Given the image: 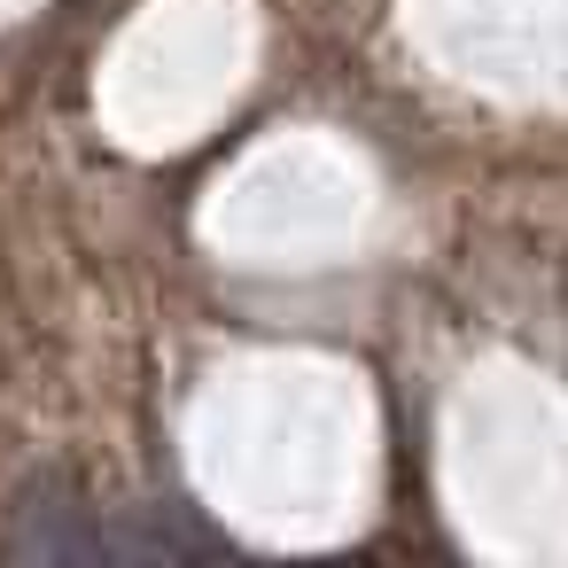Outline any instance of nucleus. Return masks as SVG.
Masks as SVG:
<instances>
[{"label":"nucleus","instance_id":"1","mask_svg":"<svg viewBox=\"0 0 568 568\" xmlns=\"http://www.w3.org/2000/svg\"><path fill=\"white\" fill-rule=\"evenodd\" d=\"M9 552L32 560V568L110 560V521H102L63 475H40V483H24L17 506H9Z\"/></svg>","mask_w":568,"mask_h":568},{"label":"nucleus","instance_id":"2","mask_svg":"<svg viewBox=\"0 0 568 568\" xmlns=\"http://www.w3.org/2000/svg\"><path fill=\"white\" fill-rule=\"evenodd\" d=\"M180 552H219V537L180 506H125L110 521V560H180Z\"/></svg>","mask_w":568,"mask_h":568}]
</instances>
